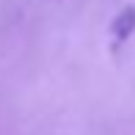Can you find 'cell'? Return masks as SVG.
Masks as SVG:
<instances>
[{
  "mask_svg": "<svg viewBox=\"0 0 135 135\" xmlns=\"http://www.w3.org/2000/svg\"><path fill=\"white\" fill-rule=\"evenodd\" d=\"M132 33H135V6L124 8V11L113 20V25H110V36H113V44H116V47H121Z\"/></svg>",
  "mask_w": 135,
  "mask_h": 135,
  "instance_id": "1",
  "label": "cell"
}]
</instances>
